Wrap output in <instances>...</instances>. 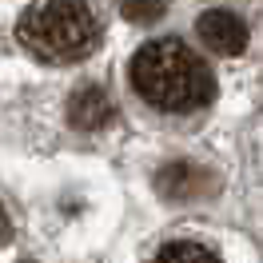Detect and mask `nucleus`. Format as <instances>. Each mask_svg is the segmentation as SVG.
<instances>
[{
	"mask_svg": "<svg viewBox=\"0 0 263 263\" xmlns=\"http://www.w3.org/2000/svg\"><path fill=\"white\" fill-rule=\"evenodd\" d=\"M132 88L160 112H199L215 96L212 68L183 40H152L132 56Z\"/></svg>",
	"mask_w": 263,
	"mask_h": 263,
	"instance_id": "nucleus-1",
	"label": "nucleus"
},
{
	"mask_svg": "<svg viewBox=\"0 0 263 263\" xmlns=\"http://www.w3.org/2000/svg\"><path fill=\"white\" fill-rule=\"evenodd\" d=\"M20 44L44 64H72L96 48L100 16L92 4H28L16 20Z\"/></svg>",
	"mask_w": 263,
	"mask_h": 263,
	"instance_id": "nucleus-2",
	"label": "nucleus"
},
{
	"mask_svg": "<svg viewBox=\"0 0 263 263\" xmlns=\"http://www.w3.org/2000/svg\"><path fill=\"white\" fill-rule=\"evenodd\" d=\"M196 32L215 56H239L243 44H247V24L231 8H208L196 20Z\"/></svg>",
	"mask_w": 263,
	"mask_h": 263,
	"instance_id": "nucleus-3",
	"label": "nucleus"
},
{
	"mask_svg": "<svg viewBox=\"0 0 263 263\" xmlns=\"http://www.w3.org/2000/svg\"><path fill=\"white\" fill-rule=\"evenodd\" d=\"M156 187L167 199H203V196L215 192V176L203 172V167H196V164H167L156 176Z\"/></svg>",
	"mask_w": 263,
	"mask_h": 263,
	"instance_id": "nucleus-4",
	"label": "nucleus"
},
{
	"mask_svg": "<svg viewBox=\"0 0 263 263\" xmlns=\"http://www.w3.org/2000/svg\"><path fill=\"white\" fill-rule=\"evenodd\" d=\"M68 120H72L80 132H100V128H108V124L116 120V104L108 100L104 88L80 84L76 96H72V104H68Z\"/></svg>",
	"mask_w": 263,
	"mask_h": 263,
	"instance_id": "nucleus-5",
	"label": "nucleus"
},
{
	"mask_svg": "<svg viewBox=\"0 0 263 263\" xmlns=\"http://www.w3.org/2000/svg\"><path fill=\"white\" fill-rule=\"evenodd\" d=\"M148 263H219V255H215V251H208L203 243H187V239H180V243L160 247Z\"/></svg>",
	"mask_w": 263,
	"mask_h": 263,
	"instance_id": "nucleus-6",
	"label": "nucleus"
},
{
	"mask_svg": "<svg viewBox=\"0 0 263 263\" xmlns=\"http://www.w3.org/2000/svg\"><path fill=\"white\" fill-rule=\"evenodd\" d=\"M124 16L128 20H160L164 4H124Z\"/></svg>",
	"mask_w": 263,
	"mask_h": 263,
	"instance_id": "nucleus-7",
	"label": "nucleus"
},
{
	"mask_svg": "<svg viewBox=\"0 0 263 263\" xmlns=\"http://www.w3.org/2000/svg\"><path fill=\"white\" fill-rule=\"evenodd\" d=\"M12 239V223H8V212H4V203H0V247Z\"/></svg>",
	"mask_w": 263,
	"mask_h": 263,
	"instance_id": "nucleus-8",
	"label": "nucleus"
}]
</instances>
